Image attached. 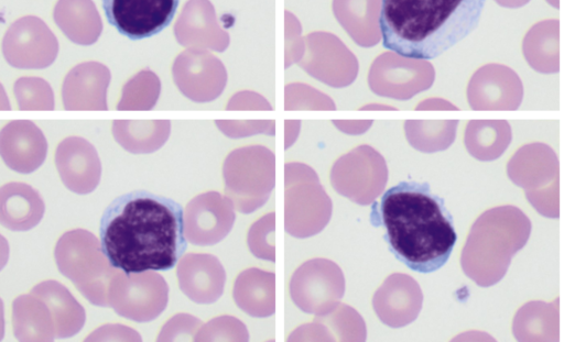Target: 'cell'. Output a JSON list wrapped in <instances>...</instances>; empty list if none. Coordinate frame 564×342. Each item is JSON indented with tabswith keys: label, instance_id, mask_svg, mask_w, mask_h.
Listing matches in <instances>:
<instances>
[{
	"label": "cell",
	"instance_id": "obj_1",
	"mask_svg": "<svg viewBox=\"0 0 564 342\" xmlns=\"http://www.w3.org/2000/svg\"><path fill=\"white\" fill-rule=\"evenodd\" d=\"M99 238L110 264L128 274L173 268L188 242L182 206L147 190L115 198L100 218Z\"/></svg>",
	"mask_w": 564,
	"mask_h": 342
},
{
	"label": "cell",
	"instance_id": "obj_2",
	"mask_svg": "<svg viewBox=\"0 0 564 342\" xmlns=\"http://www.w3.org/2000/svg\"><path fill=\"white\" fill-rule=\"evenodd\" d=\"M386 241L394 256L419 273L440 269L457 240L453 218L427 184L402 181L379 203Z\"/></svg>",
	"mask_w": 564,
	"mask_h": 342
},
{
	"label": "cell",
	"instance_id": "obj_3",
	"mask_svg": "<svg viewBox=\"0 0 564 342\" xmlns=\"http://www.w3.org/2000/svg\"><path fill=\"white\" fill-rule=\"evenodd\" d=\"M486 0H381L382 46L412 59L436 58L478 25Z\"/></svg>",
	"mask_w": 564,
	"mask_h": 342
},
{
	"label": "cell",
	"instance_id": "obj_4",
	"mask_svg": "<svg viewBox=\"0 0 564 342\" xmlns=\"http://www.w3.org/2000/svg\"><path fill=\"white\" fill-rule=\"evenodd\" d=\"M58 271L95 306L109 307L108 293L118 272L106 257L100 241L84 229L65 232L54 250Z\"/></svg>",
	"mask_w": 564,
	"mask_h": 342
},
{
	"label": "cell",
	"instance_id": "obj_5",
	"mask_svg": "<svg viewBox=\"0 0 564 342\" xmlns=\"http://www.w3.org/2000/svg\"><path fill=\"white\" fill-rule=\"evenodd\" d=\"M333 203L308 165L291 162L284 165V229L297 239L319 233L329 222Z\"/></svg>",
	"mask_w": 564,
	"mask_h": 342
},
{
	"label": "cell",
	"instance_id": "obj_6",
	"mask_svg": "<svg viewBox=\"0 0 564 342\" xmlns=\"http://www.w3.org/2000/svg\"><path fill=\"white\" fill-rule=\"evenodd\" d=\"M225 195L237 211L251 213L269 199L275 185V155L263 145L231 151L224 161Z\"/></svg>",
	"mask_w": 564,
	"mask_h": 342
},
{
	"label": "cell",
	"instance_id": "obj_7",
	"mask_svg": "<svg viewBox=\"0 0 564 342\" xmlns=\"http://www.w3.org/2000/svg\"><path fill=\"white\" fill-rule=\"evenodd\" d=\"M330 184L336 192L355 203H372L388 181L384 157L370 145H359L335 161Z\"/></svg>",
	"mask_w": 564,
	"mask_h": 342
},
{
	"label": "cell",
	"instance_id": "obj_8",
	"mask_svg": "<svg viewBox=\"0 0 564 342\" xmlns=\"http://www.w3.org/2000/svg\"><path fill=\"white\" fill-rule=\"evenodd\" d=\"M108 301L119 316L137 322H149L165 309L169 286L155 271L128 274L118 269L109 286Z\"/></svg>",
	"mask_w": 564,
	"mask_h": 342
},
{
	"label": "cell",
	"instance_id": "obj_9",
	"mask_svg": "<svg viewBox=\"0 0 564 342\" xmlns=\"http://www.w3.org/2000/svg\"><path fill=\"white\" fill-rule=\"evenodd\" d=\"M289 290L292 301L300 310L323 316L340 304L345 293V277L335 262L312 258L294 271Z\"/></svg>",
	"mask_w": 564,
	"mask_h": 342
},
{
	"label": "cell",
	"instance_id": "obj_10",
	"mask_svg": "<svg viewBox=\"0 0 564 342\" xmlns=\"http://www.w3.org/2000/svg\"><path fill=\"white\" fill-rule=\"evenodd\" d=\"M2 53L13 67L41 69L54 63L58 41L40 18L26 15L14 21L6 31Z\"/></svg>",
	"mask_w": 564,
	"mask_h": 342
},
{
	"label": "cell",
	"instance_id": "obj_11",
	"mask_svg": "<svg viewBox=\"0 0 564 342\" xmlns=\"http://www.w3.org/2000/svg\"><path fill=\"white\" fill-rule=\"evenodd\" d=\"M172 75L178 90L195 102L215 100L227 82L224 64L204 48L183 51L173 63Z\"/></svg>",
	"mask_w": 564,
	"mask_h": 342
},
{
	"label": "cell",
	"instance_id": "obj_12",
	"mask_svg": "<svg viewBox=\"0 0 564 342\" xmlns=\"http://www.w3.org/2000/svg\"><path fill=\"white\" fill-rule=\"evenodd\" d=\"M178 0H102L108 22L131 40L152 36L166 27Z\"/></svg>",
	"mask_w": 564,
	"mask_h": 342
},
{
	"label": "cell",
	"instance_id": "obj_13",
	"mask_svg": "<svg viewBox=\"0 0 564 342\" xmlns=\"http://www.w3.org/2000/svg\"><path fill=\"white\" fill-rule=\"evenodd\" d=\"M232 201L217 191L194 197L184 210V231L189 243L214 245L227 236L235 223Z\"/></svg>",
	"mask_w": 564,
	"mask_h": 342
},
{
	"label": "cell",
	"instance_id": "obj_14",
	"mask_svg": "<svg viewBox=\"0 0 564 342\" xmlns=\"http://www.w3.org/2000/svg\"><path fill=\"white\" fill-rule=\"evenodd\" d=\"M423 304L419 283L410 275H389L372 297V308L379 320L390 328H401L413 322Z\"/></svg>",
	"mask_w": 564,
	"mask_h": 342
},
{
	"label": "cell",
	"instance_id": "obj_15",
	"mask_svg": "<svg viewBox=\"0 0 564 342\" xmlns=\"http://www.w3.org/2000/svg\"><path fill=\"white\" fill-rule=\"evenodd\" d=\"M55 165L65 187L75 194H89L100 181L98 153L90 142L80 136H68L59 142Z\"/></svg>",
	"mask_w": 564,
	"mask_h": 342
},
{
	"label": "cell",
	"instance_id": "obj_16",
	"mask_svg": "<svg viewBox=\"0 0 564 342\" xmlns=\"http://www.w3.org/2000/svg\"><path fill=\"white\" fill-rule=\"evenodd\" d=\"M109 68L98 62H85L73 67L63 81L62 99L68 111H106Z\"/></svg>",
	"mask_w": 564,
	"mask_h": 342
},
{
	"label": "cell",
	"instance_id": "obj_17",
	"mask_svg": "<svg viewBox=\"0 0 564 342\" xmlns=\"http://www.w3.org/2000/svg\"><path fill=\"white\" fill-rule=\"evenodd\" d=\"M47 142L43 132L30 120H13L0 132V154L12 170L30 174L45 161Z\"/></svg>",
	"mask_w": 564,
	"mask_h": 342
},
{
	"label": "cell",
	"instance_id": "obj_18",
	"mask_svg": "<svg viewBox=\"0 0 564 342\" xmlns=\"http://www.w3.org/2000/svg\"><path fill=\"white\" fill-rule=\"evenodd\" d=\"M176 276L182 293L196 304H213L224 293L226 272L212 254L183 255L177 263Z\"/></svg>",
	"mask_w": 564,
	"mask_h": 342
},
{
	"label": "cell",
	"instance_id": "obj_19",
	"mask_svg": "<svg viewBox=\"0 0 564 342\" xmlns=\"http://www.w3.org/2000/svg\"><path fill=\"white\" fill-rule=\"evenodd\" d=\"M174 35L188 48L224 52L229 44V35L218 25L209 0H188L174 25Z\"/></svg>",
	"mask_w": 564,
	"mask_h": 342
},
{
	"label": "cell",
	"instance_id": "obj_20",
	"mask_svg": "<svg viewBox=\"0 0 564 342\" xmlns=\"http://www.w3.org/2000/svg\"><path fill=\"white\" fill-rule=\"evenodd\" d=\"M366 323L362 317L346 304L337 305L330 312L316 316L311 322L295 329L290 341H365Z\"/></svg>",
	"mask_w": 564,
	"mask_h": 342
},
{
	"label": "cell",
	"instance_id": "obj_21",
	"mask_svg": "<svg viewBox=\"0 0 564 342\" xmlns=\"http://www.w3.org/2000/svg\"><path fill=\"white\" fill-rule=\"evenodd\" d=\"M45 206L39 191L24 183H8L0 189V222L11 231H28L41 221Z\"/></svg>",
	"mask_w": 564,
	"mask_h": 342
},
{
	"label": "cell",
	"instance_id": "obj_22",
	"mask_svg": "<svg viewBox=\"0 0 564 342\" xmlns=\"http://www.w3.org/2000/svg\"><path fill=\"white\" fill-rule=\"evenodd\" d=\"M232 297L243 312L254 318H267L275 312V274L251 267L236 278Z\"/></svg>",
	"mask_w": 564,
	"mask_h": 342
},
{
	"label": "cell",
	"instance_id": "obj_23",
	"mask_svg": "<svg viewBox=\"0 0 564 342\" xmlns=\"http://www.w3.org/2000/svg\"><path fill=\"white\" fill-rule=\"evenodd\" d=\"M53 18L61 31L75 44L91 45L102 31V21L93 0H58Z\"/></svg>",
	"mask_w": 564,
	"mask_h": 342
},
{
	"label": "cell",
	"instance_id": "obj_24",
	"mask_svg": "<svg viewBox=\"0 0 564 342\" xmlns=\"http://www.w3.org/2000/svg\"><path fill=\"white\" fill-rule=\"evenodd\" d=\"M12 328L20 341H53L56 329L52 312L39 296L30 291L12 302Z\"/></svg>",
	"mask_w": 564,
	"mask_h": 342
},
{
	"label": "cell",
	"instance_id": "obj_25",
	"mask_svg": "<svg viewBox=\"0 0 564 342\" xmlns=\"http://www.w3.org/2000/svg\"><path fill=\"white\" fill-rule=\"evenodd\" d=\"M31 293L50 308L56 338H69L82 330L86 320L85 309L64 285L56 280H44L35 285Z\"/></svg>",
	"mask_w": 564,
	"mask_h": 342
},
{
	"label": "cell",
	"instance_id": "obj_26",
	"mask_svg": "<svg viewBox=\"0 0 564 342\" xmlns=\"http://www.w3.org/2000/svg\"><path fill=\"white\" fill-rule=\"evenodd\" d=\"M111 132L126 151L134 154L152 153L161 148L171 132L169 120H115Z\"/></svg>",
	"mask_w": 564,
	"mask_h": 342
},
{
	"label": "cell",
	"instance_id": "obj_27",
	"mask_svg": "<svg viewBox=\"0 0 564 342\" xmlns=\"http://www.w3.org/2000/svg\"><path fill=\"white\" fill-rule=\"evenodd\" d=\"M161 92L160 78L150 69H143L131 77L122 87L117 109L120 111L151 110Z\"/></svg>",
	"mask_w": 564,
	"mask_h": 342
},
{
	"label": "cell",
	"instance_id": "obj_28",
	"mask_svg": "<svg viewBox=\"0 0 564 342\" xmlns=\"http://www.w3.org/2000/svg\"><path fill=\"white\" fill-rule=\"evenodd\" d=\"M445 122L406 120L404 132L409 144L420 152L432 153L446 148L452 142Z\"/></svg>",
	"mask_w": 564,
	"mask_h": 342
},
{
	"label": "cell",
	"instance_id": "obj_29",
	"mask_svg": "<svg viewBox=\"0 0 564 342\" xmlns=\"http://www.w3.org/2000/svg\"><path fill=\"white\" fill-rule=\"evenodd\" d=\"M13 92L22 111L54 110L53 90L43 78L21 77L14 82Z\"/></svg>",
	"mask_w": 564,
	"mask_h": 342
},
{
	"label": "cell",
	"instance_id": "obj_30",
	"mask_svg": "<svg viewBox=\"0 0 564 342\" xmlns=\"http://www.w3.org/2000/svg\"><path fill=\"white\" fill-rule=\"evenodd\" d=\"M250 252L258 258L275 261V213L270 212L250 227L247 235Z\"/></svg>",
	"mask_w": 564,
	"mask_h": 342
},
{
	"label": "cell",
	"instance_id": "obj_31",
	"mask_svg": "<svg viewBox=\"0 0 564 342\" xmlns=\"http://www.w3.org/2000/svg\"><path fill=\"white\" fill-rule=\"evenodd\" d=\"M249 333L243 322L231 316L209 320L198 329L194 341H248Z\"/></svg>",
	"mask_w": 564,
	"mask_h": 342
},
{
	"label": "cell",
	"instance_id": "obj_32",
	"mask_svg": "<svg viewBox=\"0 0 564 342\" xmlns=\"http://www.w3.org/2000/svg\"><path fill=\"white\" fill-rule=\"evenodd\" d=\"M203 322L188 313H177L162 327L158 341H194Z\"/></svg>",
	"mask_w": 564,
	"mask_h": 342
},
{
	"label": "cell",
	"instance_id": "obj_33",
	"mask_svg": "<svg viewBox=\"0 0 564 342\" xmlns=\"http://www.w3.org/2000/svg\"><path fill=\"white\" fill-rule=\"evenodd\" d=\"M218 129L231 139L245 137L253 134H274V121H236L216 120Z\"/></svg>",
	"mask_w": 564,
	"mask_h": 342
},
{
	"label": "cell",
	"instance_id": "obj_34",
	"mask_svg": "<svg viewBox=\"0 0 564 342\" xmlns=\"http://www.w3.org/2000/svg\"><path fill=\"white\" fill-rule=\"evenodd\" d=\"M105 340L140 341L141 338L135 330L122 324H105L86 338V341Z\"/></svg>",
	"mask_w": 564,
	"mask_h": 342
},
{
	"label": "cell",
	"instance_id": "obj_35",
	"mask_svg": "<svg viewBox=\"0 0 564 342\" xmlns=\"http://www.w3.org/2000/svg\"><path fill=\"white\" fill-rule=\"evenodd\" d=\"M227 110L271 109L270 104L253 92H239L228 101Z\"/></svg>",
	"mask_w": 564,
	"mask_h": 342
},
{
	"label": "cell",
	"instance_id": "obj_36",
	"mask_svg": "<svg viewBox=\"0 0 564 342\" xmlns=\"http://www.w3.org/2000/svg\"><path fill=\"white\" fill-rule=\"evenodd\" d=\"M369 121H337L334 120L335 125L347 134H360L364 133L371 124Z\"/></svg>",
	"mask_w": 564,
	"mask_h": 342
}]
</instances>
